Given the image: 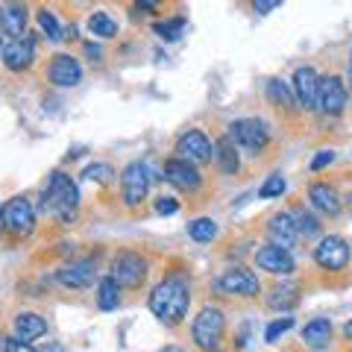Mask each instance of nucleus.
Listing matches in <instances>:
<instances>
[{"label":"nucleus","mask_w":352,"mask_h":352,"mask_svg":"<svg viewBox=\"0 0 352 352\" xmlns=\"http://www.w3.org/2000/svg\"><path fill=\"white\" fill-rule=\"evenodd\" d=\"M188 305H191V285L182 273L162 279L150 294V311L168 326L182 323V317L188 314Z\"/></svg>","instance_id":"obj_1"},{"label":"nucleus","mask_w":352,"mask_h":352,"mask_svg":"<svg viewBox=\"0 0 352 352\" xmlns=\"http://www.w3.org/2000/svg\"><path fill=\"white\" fill-rule=\"evenodd\" d=\"M76 206H80V191H76L74 179L56 170L50 176L47 188H44V208H50L62 223H71L76 214Z\"/></svg>","instance_id":"obj_2"},{"label":"nucleus","mask_w":352,"mask_h":352,"mask_svg":"<svg viewBox=\"0 0 352 352\" xmlns=\"http://www.w3.org/2000/svg\"><path fill=\"white\" fill-rule=\"evenodd\" d=\"M223 329H226V317L220 308L214 305H206L200 314L194 317V344L200 346L203 352H214V346L220 344V338H223Z\"/></svg>","instance_id":"obj_3"},{"label":"nucleus","mask_w":352,"mask_h":352,"mask_svg":"<svg viewBox=\"0 0 352 352\" xmlns=\"http://www.w3.org/2000/svg\"><path fill=\"white\" fill-rule=\"evenodd\" d=\"M214 156V144L206 138V132L200 129H188L185 135H179V141H176V159L188 162V164H206L212 162Z\"/></svg>","instance_id":"obj_4"},{"label":"nucleus","mask_w":352,"mask_h":352,"mask_svg":"<svg viewBox=\"0 0 352 352\" xmlns=\"http://www.w3.org/2000/svg\"><path fill=\"white\" fill-rule=\"evenodd\" d=\"M270 132L264 126V120H256V118H241V120H232L229 124V141L232 144H241L252 153H258L264 144H267Z\"/></svg>","instance_id":"obj_5"},{"label":"nucleus","mask_w":352,"mask_h":352,"mask_svg":"<svg viewBox=\"0 0 352 352\" xmlns=\"http://www.w3.org/2000/svg\"><path fill=\"white\" fill-rule=\"evenodd\" d=\"M150 170L144 162H132L124 168V173H120V191H124V203L126 206H138L141 200L147 197L150 191Z\"/></svg>","instance_id":"obj_6"},{"label":"nucleus","mask_w":352,"mask_h":352,"mask_svg":"<svg viewBox=\"0 0 352 352\" xmlns=\"http://www.w3.org/2000/svg\"><path fill=\"white\" fill-rule=\"evenodd\" d=\"M147 276V261L138 252H118L112 261V279L120 288H138Z\"/></svg>","instance_id":"obj_7"},{"label":"nucleus","mask_w":352,"mask_h":352,"mask_svg":"<svg viewBox=\"0 0 352 352\" xmlns=\"http://www.w3.org/2000/svg\"><path fill=\"white\" fill-rule=\"evenodd\" d=\"M3 226L15 235H30L36 229V208L27 197H12L3 206Z\"/></svg>","instance_id":"obj_8"},{"label":"nucleus","mask_w":352,"mask_h":352,"mask_svg":"<svg viewBox=\"0 0 352 352\" xmlns=\"http://www.w3.org/2000/svg\"><path fill=\"white\" fill-rule=\"evenodd\" d=\"M314 261L323 270H332V273L344 270L349 264V244L340 235H329L314 247Z\"/></svg>","instance_id":"obj_9"},{"label":"nucleus","mask_w":352,"mask_h":352,"mask_svg":"<svg viewBox=\"0 0 352 352\" xmlns=\"http://www.w3.org/2000/svg\"><path fill=\"white\" fill-rule=\"evenodd\" d=\"M346 88H344V80L340 76H323L320 80V91H317V109L326 115H340L346 109Z\"/></svg>","instance_id":"obj_10"},{"label":"nucleus","mask_w":352,"mask_h":352,"mask_svg":"<svg viewBox=\"0 0 352 352\" xmlns=\"http://www.w3.org/2000/svg\"><path fill=\"white\" fill-rule=\"evenodd\" d=\"M217 288L223 294H238V296H256L261 291L258 276L247 267H232V270H223L217 279Z\"/></svg>","instance_id":"obj_11"},{"label":"nucleus","mask_w":352,"mask_h":352,"mask_svg":"<svg viewBox=\"0 0 352 352\" xmlns=\"http://www.w3.org/2000/svg\"><path fill=\"white\" fill-rule=\"evenodd\" d=\"M294 97L296 103H300L302 109H317V91H320V76H317L314 68H308V65H302V68L294 71Z\"/></svg>","instance_id":"obj_12"},{"label":"nucleus","mask_w":352,"mask_h":352,"mask_svg":"<svg viewBox=\"0 0 352 352\" xmlns=\"http://www.w3.org/2000/svg\"><path fill=\"white\" fill-rule=\"evenodd\" d=\"M162 179H168L179 191H197L203 182V176L194 164L182 162V159H170V162H164V168H162Z\"/></svg>","instance_id":"obj_13"},{"label":"nucleus","mask_w":352,"mask_h":352,"mask_svg":"<svg viewBox=\"0 0 352 352\" xmlns=\"http://www.w3.org/2000/svg\"><path fill=\"white\" fill-rule=\"evenodd\" d=\"M256 264L261 270L273 273V276H288V273H294V256L288 250L273 247V244L256 250Z\"/></svg>","instance_id":"obj_14"},{"label":"nucleus","mask_w":352,"mask_h":352,"mask_svg":"<svg viewBox=\"0 0 352 352\" xmlns=\"http://www.w3.org/2000/svg\"><path fill=\"white\" fill-rule=\"evenodd\" d=\"M47 74H50V82L59 85V88H74V85H80V80H82L80 62H76L74 56H68V53H59V56H53Z\"/></svg>","instance_id":"obj_15"},{"label":"nucleus","mask_w":352,"mask_h":352,"mask_svg":"<svg viewBox=\"0 0 352 352\" xmlns=\"http://www.w3.org/2000/svg\"><path fill=\"white\" fill-rule=\"evenodd\" d=\"M32 59H36V44L32 38H15V41H6L3 47V65L9 71H27Z\"/></svg>","instance_id":"obj_16"},{"label":"nucleus","mask_w":352,"mask_h":352,"mask_svg":"<svg viewBox=\"0 0 352 352\" xmlns=\"http://www.w3.org/2000/svg\"><path fill=\"white\" fill-rule=\"evenodd\" d=\"M267 235H270V244L273 247H282V250H288L296 244V238H300V229H296V220L294 214H276L267 223Z\"/></svg>","instance_id":"obj_17"},{"label":"nucleus","mask_w":352,"mask_h":352,"mask_svg":"<svg viewBox=\"0 0 352 352\" xmlns=\"http://www.w3.org/2000/svg\"><path fill=\"white\" fill-rule=\"evenodd\" d=\"M27 6H18V3H6L0 6V32L9 36V41L15 38H24L27 36Z\"/></svg>","instance_id":"obj_18"},{"label":"nucleus","mask_w":352,"mask_h":352,"mask_svg":"<svg viewBox=\"0 0 352 352\" xmlns=\"http://www.w3.org/2000/svg\"><path fill=\"white\" fill-rule=\"evenodd\" d=\"M308 200H311V206L317 208V212H323L329 217L340 214V208H344V203H340V194L329 182H314L311 188H308Z\"/></svg>","instance_id":"obj_19"},{"label":"nucleus","mask_w":352,"mask_h":352,"mask_svg":"<svg viewBox=\"0 0 352 352\" xmlns=\"http://www.w3.org/2000/svg\"><path fill=\"white\" fill-rule=\"evenodd\" d=\"M91 279H94V264L91 261H71L59 270V282L65 285V288H74V291L88 288Z\"/></svg>","instance_id":"obj_20"},{"label":"nucleus","mask_w":352,"mask_h":352,"mask_svg":"<svg viewBox=\"0 0 352 352\" xmlns=\"http://www.w3.org/2000/svg\"><path fill=\"white\" fill-rule=\"evenodd\" d=\"M44 332H47V323H44L41 314H36V311H21V314L15 317V338L24 340V344L41 338Z\"/></svg>","instance_id":"obj_21"},{"label":"nucleus","mask_w":352,"mask_h":352,"mask_svg":"<svg viewBox=\"0 0 352 352\" xmlns=\"http://www.w3.org/2000/svg\"><path fill=\"white\" fill-rule=\"evenodd\" d=\"M329 338H332V323H329L326 317H314V320L305 323V329H302V340L311 346L329 344Z\"/></svg>","instance_id":"obj_22"},{"label":"nucleus","mask_w":352,"mask_h":352,"mask_svg":"<svg viewBox=\"0 0 352 352\" xmlns=\"http://www.w3.org/2000/svg\"><path fill=\"white\" fill-rule=\"evenodd\" d=\"M214 159H217V164H220V170H223V173H238V168H241L235 144L229 141V135L220 138L217 144H214Z\"/></svg>","instance_id":"obj_23"},{"label":"nucleus","mask_w":352,"mask_h":352,"mask_svg":"<svg viewBox=\"0 0 352 352\" xmlns=\"http://www.w3.org/2000/svg\"><path fill=\"white\" fill-rule=\"evenodd\" d=\"M88 30H91V36L115 38L118 36V21L109 12H103V9H97V12H91V18H88Z\"/></svg>","instance_id":"obj_24"},{"label":"nucleus","mask_w":352,"mask_h":352,"mask_svg":"<svg viewBox=\"0 0 352 352\" xmlns=\"http://www.w3.org/2000/svg\"><path fill=\"white\" fill-rule=\"evenodd\" d=\"M118 302H120V285L112 276L100 279V285H97V305L103 311H112V308H118Z\"/></svg>","instance_id":"obj_25"},{"label":"nucleus","mask_w":352,"mask_h":352,"mask_svg":"<svg viewBox=\"0 0 352 352\" xmlns=\"http://www.w3.org/2000/svg\"><path fill=\"white\" fill-rule=\"evenodd\" d=\"M296 302H300V288H296V285H279V288H273L267 296L270 308H294Z\"/></svg>","instance_id":"obj_26"},{"label":"nucleus","mask_w":352,"mask_h":352,"mask_svg":"<svg viewBox=\"0 0 352 352\" xmlns=\"http://www.w3.org/2000/svg\"><path fill=\"white\" fill-rule=\"evenodd\" d=\"M217 223L212 217H197V220H191L188 223V235L197 241V244H208V241H214L217 238Z\"/></svg>","instance_id":"obj_27"},{"label":"nucleus","mask_w":352,"mask_h":352,"mask_svg":"<svg viewBox=\"0 0 352 352\" xmlns=\"http://www.w3.org/2000/svg\"><path fill=\"white\" fill-rule=\"evenodd\" d=\"M267 97H270V103L273 106H285V109H291L296 103V97H294V88L285 82V80H270L267 82Z\"/></svg>","instance_id":"obj_28"},{"label":"nucleus","mask_w":352,"mask_h":352,"mask_svg":"<svg viewBox=\"0 0 352 352\" xmlns=\"http://www.w3.org/2000/svg\"><path fill=\"white\" fill-rule=\"evenodd\" d=\"M38 27L47 32L50 41H65V30H62V24L56 21V15H53L50 9H38Z\"/></svg>","instance_id":"obj_29"},{"label":"nucleus","mask_w":352,"mask_h":352,"mask_svg":"<svg viewBox=\"0 0 352 352\" xmlns=\"http://www.w3.org/2000/svg\"><path fill=\"white\" fill-rule=\"evenodd\" d=\"M285 191H288V182H285V176L282 173H273L264 179V185L258 188V197L261 200H270V197H282Z\"/></svg>","instance_id":"obj_30"},{"label":"nucleus","mask_w":352,"mask_h":352,"mask_svg":"<svg viewBox=\"0 0 352 352\" xmlns=\"http://www.w3.org/2000/svg\"><path fill=\"white\" fill-rule=\"evenodd\" d=\"M82 176H85V179H91V182L109 185V182H112L118 173H115V168H112V164H88V168L82 170Z\"/></svg>","instance_id":"obj_31"},{"label":"nucleus","mask_w":352,"mask_h":352,"mask_svg":"<svg viewBox=\"0 0 352 352\" xmlns=\"http://www.w3.org/2000/svg\"><path fill=\"white\" fill-rule=\"evenodd\" d=\"M156 30V36L164 38V41H176L182 36V30H185V21L182 18H173V21H164V24H156L153 27Z\"/></svg>","instance_id":"obj_32"},{"label":"nucleus","mask_w":352,"mask_h":352,"mask_svg":"<svg viewBox=\"0 0 352 352\" xmlns=\"http://www.w3.org/2000/svg\"><path fill=\"white\" fill-rule=\"evenodd\" d=\"M294 220H296V229H300V235H305V238H314L317 232H320V223H317V217H314V214L296 212Z\"/></svg>","instance_id":"obj_33"},{"label":"nucleus","mask_w":352,"mask_h":352,"mask_svg":"<svg viewBox=\"0 0 352 352\" xmlns=\"http://www.w3.org/2000/svg\"><path fill=\"white\" fill-rule=\"evenodd\" d=\"M294 329V317H279V320H273L267 326V332H264V340H270V344H276V340L285 335V332H291Z\"/></svg>","instance_id":"obj_34"},{"label":"nucleus","mask_w":352,"mask_h":352,"mask_svg":"<svg viewBox=\"0 0 352 352\" xmlns=\"http://www.w3.org/2000/svg\"><path fill=\"white\" fill-rule=\"evenodd\" d=\"M338 156H335V150H320L317 153V156L311 159V170H323L326 164H332Z\"/></svg>","instance_id":"obj_35"},{"label":"nucleus","mask_w":352,"mask_h":352,"mask_svg":"<svg viewBox=\"0 0 352 352\" xmlns=\"http://www.w3.org/2000/svg\"><path fill=\"white\" fill-rule=\"evenodd\" d=\"M156 212L159 214H176V212H179V203H176L173 197H159V200H156Z\"/></svg>","instance_id":"obj_36"},{"label":"nucleus","mask_w":352,"mask_h":352,"mask_svg":"<svg viewBox=\"0 0 352 352\" xmlns=\"http://www.w3.org/2000/svg\"><path fill=\"white\" fill-rule=\"evenodd\" d=\"M6 352H36V349H32L30 344H24V340H6Z\"/></svg>","instance_id":"obj_37"},{"label":"nucleus","mask_w":352,"mask_h":352,"mask_svg":"<svg viewBox=\"0 0 352 352\" xmlns=\"http://www.w3.org/2000/svg\"><path fill=\"white\" fill-rule=\"evenodd\" d=\"M276 6H279V0H261V3H256V12H270Z\"/></svg>","instance_id":"obj_38"},{"label":"nucleus","mask_w":352,"mask_h":352,"mask_svg":"<svg viewBox=\"0 0 352 352\" xmlns=\"http://www.w3.org/2000/svg\"><path fill=\"white\" fill-rule=\"evenodd\" d=\"M41 352H65V349H62V346H59V344H47V346H44V349H41Z\"/></svg>","instance_id":"obj_39"},{"label":"nucleus","mask_w":352,"mask_h":352,"mask_svg":"<svg viewBox=\"0 0 352 352\" xmlns=\"http://www.w3.org/2000/svg\"><path fill=\"white\" fill-rule=\"evenodd\" d=\"M344 335H346V338H349V340H352V320H349V323H346V326H344Z\"/></svg>","instance_id":"obj_40"},{"label":"nucleus","mask_w":352,"mask_h":352,"mask_svg":"<svg viewBox=\"0 0 352 352\" xmlns=\"http://www.w3.org/2000/svg\"><path fill=\"white\" fill-rule=\"evenodd\" d=\"M3 47H6V44H3V36H0V56H3Z\"/></svg>","instance_id":"obj_41"},{"label":"nucleus","mask_w":352,"mask_h":352,"mask_svg":"<svg viewBox=\"0 0 352 352\" xmlns=\"http://www.w3.org/2000/svg\"><path fill=\"white\" fill-rule=\"evenodd\" d=\"M349 74H352V53H349Z\"/></svg>","instance_id":"obj_42"},{"label":"nucleus","mask_w":352,"mask_h":352,"mask_svg":"<svg viewBox=\"0 0 352 352\" xmlns=\"http://www.w3.org/2000/svg\"><path fill=\"white\" fill-rule=\"evenodd\" d=\"M0 226H3V212H0Z\"/></svg>","instance_id":"obj_43"}]
</instances>
